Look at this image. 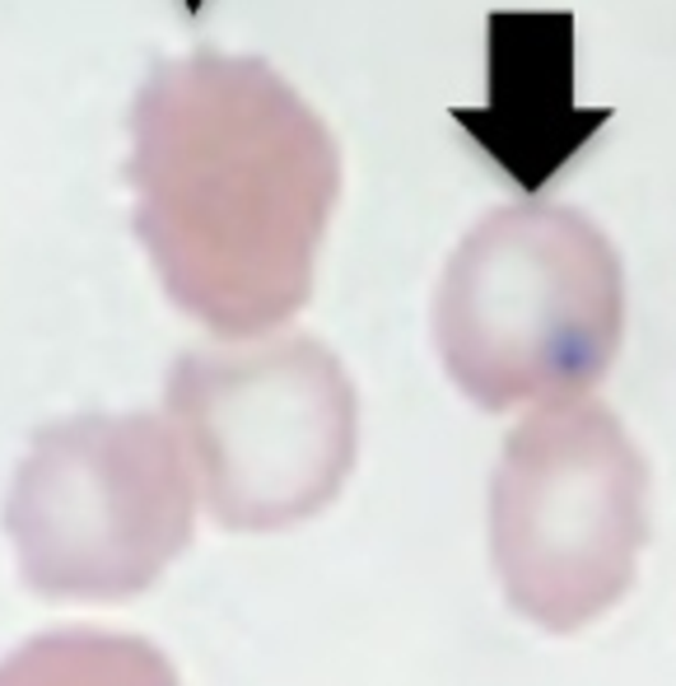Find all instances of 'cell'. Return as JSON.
Segmentation results:
<instances>
[{"label":"cell","mask_w":676,"mask_h":686,"mask_svg":"<svg viewBox=\"0 0 676 686\" xmlns=\"http://www.w3.org/2000/svg\"><path fill=\"white\" fill-rule=\"evenodd\" d=\"M135 233L168 300L220 337L304 308L341 196V150L281 70L192 52L150 70L131 108Z\"/></svg>","instance_id":"obj_1"},{"label":"cell","mask_w":676,"mask_h":686,"mask_svg":"<svg viewBox=\"0 0 676 686\" xmlns=\"http://www.w3.org/2000/svg\"><path fill=\"white\" fill-rule=\"evenodd\" d=\"M621 327V258L584 210L555 202L490 210L434 300L448 379L486 411L584 398L615 360Z\"/></svg>","instance_id":"obj_2"},{"label":"cell","mask_w":676,"mask_h":686,"mask_svg":"<svg viewBox=\"0 0 676 686\" xmlns=\"http://www.w3.org/2000/svg\"><path fill=\"white\" fill-rule=\"evenodd\" d=\"M196 472L164 416H75L37 429L6 496V533L33 594L122 602L192 542Z\"/></svg>","instance_id":"obj_3"},{"label":"cell","mask_w":676,"mask_h":686,"mask_svg":"<svg viewBox=\"0 0 676 686\" xmlns=\"http://www.w3.org/2000/svg\"><path fill=\"white\" fill-rule=\"evenodd\" d=\"M648 472L607 406L546 402L504 448L490 546L509 602L546 631L598 621L634 579Z\"/></svg>","instance_id":"obj_4"},{"label":"cell","mask_w":676,"mask_h":686,"mask_svg":"<svg viewBox=\"0 0 676 686\" xmlns=\"http://www.w3.org/2000/svg\"><path fill=\"white\" fill-rule=\"evenodd\" d=\"M168 421L210 514L243 533L317 514L355 462V388L313 337L192 350L173 364Z\"/></svg>","instance_id":"obj_5"},{"label":"cell","mask_w":676,"mask_h":686,"mask_svg":"<svg viewBox=\"0 0 676 686\" xmlns=\"http://www.w3.org/2000/svg\"><path fill=\"white\" fill-rule=\"evenodd\" d=\"M0 686H177V677L135 635L52 631L0 658Z\"/></svg>","instance_id":"obj_6"}]
</instances>
